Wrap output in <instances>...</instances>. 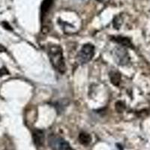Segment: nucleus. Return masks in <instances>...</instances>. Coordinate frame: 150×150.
<instances>
[{"mask_svg": "<svg viewBox=\"0 0 150 150\" xmlns=\"http://www.w3.org/2000/svg\"><path fill=\"white\" fill-rule=\"evenodd\" d=\"M48 56L52 65L60 74H64L66 70L65 58L62 50L59 45H50L48 48Z\"/></svg>", "mask_w": 150, "mask_h": 150, "instance_id": "1", "label": "nucleus"}, {"mask_svg": "<svg viewBox=\"0 0 150 150\" xmlns=\"http://www.w3.org/2000/svg\"><path fill=\"white\" fill-rule=\"evenodd\" d=\"M48 144L52 150H74L65 139L57 134L50 135Z\"/></svg>", "mask_w": 150, "mask_h": 150, "instance_id": "2", "label": "nucleus"}, {"mask_svg": "<svg viewBox=\"0 0 150 150\" xmlns=\"http://www.w3.org/2000/svg\"><path fill=\"white\" fill-rule=\"evenodd\" d=\"M95 55V47L92 44H86L77 54V60L80 64H86L92 60Z\"/></svg>", "mask_w": 150, "mask_h": 150, "instance_id": "3", "label": "nucleus"}, {"mask_svg": "<svg viewBox=\"0 0 150 150\" xmlns=\"http://www.w3.org/2000/svg\"><path fill=\"white\" fill-rule=\"evenodd\" d=\"M113 56L117 64L120 65H126L129 62V56L124 48L116 47L113 50Z\"/></svg>", "mask_w": 150, "mask_h": 150, "instance_id": "4", "label": "nucleus"}, {"mask_svg": "<svg viewBox=\"0 0 150 150\" xmlns=\"http://www.w3.org/2000/svg\"><path fill=\"white\" fill-rule=\"evenodd\" d=\"M33 140L37 146H41L44 144L45 142V133L41 130L35 129L33 134Z\"/></svg>", "mask_w": 150, "mask_h": 150, "instance_id": "5", "label": "nucleus"}, {"mask_svg": "<svg viewBox=\"0 0 150 150\" xmlns=\"http://www.w3.org/2000/svg\"><path fill=\"white\" fill-rule=\"evenodd\" d=\"M112 41H116V43L121 45L122 46L128 47H133V45L131 44V41L125 37H122V36L112 37Z\"/></svg>", "mask_w": 150, "mask_h": 150, "instance_id": "6", "label": "nucleus"}, {"mask_svg": "<svg viewBox=\"0 0 150 150\" xmlns=\"http://www.w3.org/2000/svg\"><path fill=\"white\" fill-rule=\"evenodd\" d=\"M52 4H53V0H44L41 7V17L45 16L47 13V11L51 7Z\"/></svg>", "mask_w": 150, "mask_h": 150, "instance_id": "7", "label": "nucleus"}, {"mask_svg": "<svg viewBox=\"0 0 150 150\" xmlns=\"http://www.w3.org/2000/svg\"><path fill=\"white\" fill-rule=\"evenodd\" d=\"M110 81L113 85L119 86L121 81V76L120 74L118 73L116 71H112L110 74Z\"/></svg>", "mask_w": 150, "mask_h": 150, "instance_id": "8", "label": "nucleus"}, {"mask_svg": "<svg viewBox=\"0 0 150 150\" xmlns=\"http://www.w3.org/2000/svg\"><path fill=\"white\" fill-rule=\"evenodd\" d=\"M79 140L83 145H88L90 143L92 138H91V136L89 134L86 133V132H82V133L80 134Z\"/></svg>", "mask_w": 150, "mask_h": 150, "instance_id": "9", "label": "nucleus"}, {"mask_svg": "<svg viewBox=\"0 0 150 150\" xmlns=\"http://www.w3.org/2000/svg\"><path fill=\"white\" fill-rule=\"evenodd\" d=\"M116 108L119 112H122L123 110L125 109V106L121 101H119V102L116 103Z\"/></svg>", "mask_w": 150, "mask_h": 150, "instance_id": "10", "label": "nucleus"}, {"mask_svg": "<svg viewBox=\"0 0 150 150\" xmlns=\"http://www.w3.org/2000/svg\"><path fill=\"white\" fill-rule=\"evenodd\" d=\"M9 72L8 71V70L5 68H0V76H3L5 74H8Z\"/></svg>", "mask_w": 150, "mask_h": 150, "instance_id": "11", "label": "nucleus"}, {"mask_svg": "<svg viewBox=\"0 0 150 150\" xmlns=\"http://www.w3.org/2000/svg\"><path fill=\"white\" fill-rule=\"evenodd\" d=\"M2 50H5V49L4 48V47H2V45H0V52H2Z\"/></svg>", "mask_w": 150, "mask_h": 150, "instance_id": "12", "label": "nucleus"}, {"mask_svg": "<svg viewBox=\"0 0 150 150\" xmlns=\"http://www.w3.org/2000/svg\"><path fill=\"white\" fill-rule=\"evenodd\" d=\"M98 1H100V0H98Z\"/></svg>", "mask_w": 150, "mask_h": 150, "instance_id": "13", "label": "nucleus"}]
</instances>
